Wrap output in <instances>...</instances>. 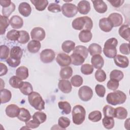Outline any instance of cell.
I'll return each instance as SVG.
<instances>
[{"mask_svg": "<svg viewBox=\"0 0 130 130\" xmlns=\"http://www.w3.org/2000/svg\"><path fill=\"white\" fill-rule=\"evenodd\" d=\"M72 27L76 30H91L93 27L92 19L88 16H83L75 18L72 23Z\"/></svg>", "mask_w": 130, "mask_h": 130, "instance_id": "cell-1", "label": "cell"}, {"mask_svg": "<svg viewBox=\"0 0 130 130\" xmlns=\"http://www.w3.org/2000/svg\"><path fill=\"white\" fill-rule=\"evenodd\" d=\"M126 100V94L121 90H115L109 93L106 97L107 103L111 105L116 106L123 104Z\"/></svg>", "mask_w": 130, "mask_h": 130, "instance_id": "cell-2", "label": "cell"}, {"mask_svg": "<svg viewBox=\"0 0 130 130\" xmlns=\"http://www.w3.org/2000/svg\"><path fill=\"white\" fill-rule=\"evenodd\" d=\"M118 45V41L115 38L108 39L104 44L103 53L108 58H113L117 55L116 47Z\"/></svg>", "mask_w": 130, "mask_h": 130, "instance_id": "cell-3", "label": "cell"}, {"mask_svg": "<svg viewBox=\"0 0 130 130\" xmlns=\"http://www.w3.org/2000/svg\"><path fill=\"white\" fill-rule=\"evenodd\" d=\"M28 101L36 110L41 111L45 109V102L41 95L36 91H32L28 95Z\"/></svg>", "mask_w": 130, "mask_h": 130, "instance_id": "cell-4", "label": "cell"}, {"mask_svg": "<svg viewBox=\"0 0 130 130\" xmlns=\"http://www.w3.org/2000/svg\"><path fill=\"white\" fill-rule=\"evenodd\" d=\"M72 113V120L74 124L80 125L85 120L86 111L83 106L80 105L75 106L73 107Z\"/></svg>", "mask_w": 130, "mask_h": 130, "instance_id": "cell-5", "label": "cell"}, {"mask_svg": "<svg viewBox=\"0 0 130 130\" xmlns=\"http://www.w3.org/2000/svg\"><path fill=\"white\" fill-rule=\"evenodd\" d=\"M61 10L63 15L68 18H72L74 17L78 13L77 6L72 3H65L61 8Z\"/></svg>", "mask_w": 130, "mask_h": 130, "instance_id": "cell-6", "label": "cell"}, {"mask_svg": "<svg viewBox=\"0 0 130 130\" xmlns=\"http://www.w3.org/2000/svg\"><path fill=\"white\" fill-rule=\"evenodd\" d=\"M78 95L80 100L84 102L89 101L92 97L93 91L88 86H81L78 90Z\"/></svg>", "mask_w": 130, "mask_h": 130, "instance_id": "cell-7", "label": "cell"}, {"mask_svg": "<svg viewBox=\"0 0 130 130\" xmlns=\"http://www.w3.org/2000/svg\"><path fill=\"white\" fill-rule=\"evenodd\" d=\"M55 57L54 51L50 49H45L42 50L40 54L41 60L45 63L51 62L54 59Z\"/></svg>", "mask_w": 130, "mask_h": 130, "instance_id": "cell-8", "label": "cell"}, {"mask_svg": "<svg viewBox=\"0 0 130 130\" xmlns=\"http://www.w3.org/2000/svg\"><path fill=\"white\" fill-rule=\"evenodd\" d=\"M30 36L32 40L41 41L43 40L46 36L44 29L40 27H36L32 28L30 32Z\"/></svg>", "mask_w": 130, "mask_h": 130, "instance_id": "cell-9", "label": "cell"}, {"mask_svg": "<svg viewBox=\"0 0 130 130\" xmlns=\"http://www.w3.org/2000/svg\"><path fill=\"white\" fill-rule=\"evenodd\" d=\"M56 61L60 67H67L71 63V57L63 53H59L57 55Z\"/></svg>", "mask_w": 130, "mask_h": 130, "instance_id": "cell-10", "label": "cell"}, {"mask_svg": "<svg viewBox=\"0 0 130 130\" xmlns=\"http://www.w3.org/2000/svg\"><path fill=\"white\" fill-rule=\"evenodd\" d=\"M108 19L110 21L113 27H117L121 25L123 22L122 15L118 13H113L110 14Z\"/></svg>", "mask_w": 130, "mask_h": 130, "instance_id": "cell-11", "label": "cell"}, {"mask_svg": "<svg viewBox=\"0 0 130 130\" xmlns=\"http://www.w3.org/2000/svg\"><path fill=\"white\" fill-rule=\"evenodd\" d=\"M113 58L114 63L117 66L121 68H126L128 66L129 60L127 57L118 54Z\"/></svg>", "mask_w": 130, "mask_h": 130, "instance_id": "cell-12", "label": "cell"}, {"mask_svg": "<svg viewBox=\"0 0 130 130\" xmlns=\"http://www.w3.org/2000/svg\"><path fill=\"white\" fill-rule=\"evenodd\" d=\"M58 87L61 92L64 93H70L72 89L71 82L69 80L66 79L60 80L59 81Z\"/></svg>", "mask_w": 130, "mask_h": 130, "instance_id": "cell-13", "label": "cell"}, {"mask_svg": "<svg viewBox=\"0 0 130 130\" xmlns=\"http://www.w3.org/2000/svg\"><path fill=\"white\" fill-rule=\"evenodd\" d=\"M90 8V4L87 1H81L78 4V11H79V12L81 14H87L89 12Z\"/></svg>", "mask_w": 130, "mask_h": 130, "instance_id": "cell-14", "label": "cell"}, {"mask_svg": "<svg viewBox=\"0 0 130 130\" xmlns=\"http://www.w3.org/2000/svg\"><path fill=\"white\" fill-rule=\"evenodd\" d=\"M20 108L15 104H10L8 105L5 110L6 115L10 117L14 118L17 117Z\"/></svg>", "mask_w": 130, "mask_h": 130, "instance_id": "cell-15", "label": "cell"}, {"mask_svg": "<svg viewBox=\"0 0 130 130\" xmlns=\"http://www.w3.org/2000/svg\"><path fill=\"white\" fill-rule=\"evenodd\" d=\"M95 10L99 13H105L108 9L107 5L102 0L91 1Z\"/></svg>", "mask_w": 130, "mask_h": 130, "instance_id": "cell-16", "label": "cell"}, {"mask_svg": "<svg viewBox=\"0 0 130 130\" xmlns=\"http://www.w3.org/2000/svg\"><path fill=\"white\" fill-rule=\"evenodd\" d=\"M18 11L21 15L27 17L31 14V8L29 4L26 2H22L18 6Z\"/></svg>", "mask_w": 130, "mask_h": 130, "instance_id": "cell-17", "label": "cell"}, {"mask_svg": "<svg viewBox=\"0 0 130 130\" xmlns=\"http://www.w3.org/2000/svg\"><path fill=\"white\" fill-rule=\"evenodd\" d=\"M10 24L14 29H19L23 26V20L18 15H13L10 19Z\"/></svg>", "mask_w": 130, "mask_h": 130, "instance_id": "cell-18", "label": "cell"}, {"mask_svg": "<svg viewBox=\"0 0 130 130\" xmlns=\"http://www.w3.org/2000/svg\"><path fill=\"white\" fill-rule=\"evenodd\" d=\"M99 27L102 31L106 32H110L113 27L108 18H103L100 20Z\"/></svg>", "mask_w": 130, "mask_h": 130, "instance_id": "cell-19", "label": "cell"}, {"mask_svg": "<svg viewBox=\"0 0 130 130\" xmlns=\"http://www.w3.org/2000/svg\"><path fill=\"white\" fill-rule=\"evenodd\" d=\"M91 62L93 67L97 69H101L104 64V60L100 54L92 56L91 59Z\"/></svg>", "mask_w": 130, "mask_h": 130, "instance_id": "cell-20", "label": "cell"}, {"mask_svg": "<svg viewBox=\"0 0 130 130\" xmlns=\"http://www.w3.org/2000/svg\"><path fill=\"white\" fill-rule=\"evenodd\" d=\"M41 47V44L40 41L32 40L27 44V48L28 51L31 53H36L38 52Z\"/></svg>", "mask_w": 130, "mask_h": 130, "instance_id": "cell-21", "label": "cell"}, {"mask_svg": "<svg viewBox=\"0 0 130 130\" xmlns=\"http://www.w3.org/2000/svg\"><path fill=\"white\" fill-rule=\"evenodd\" d=\"M119 35L123 39L129 41L130 38V30H129V26L128 24H123L122 25L118 30Z\"/></svg>", "mask_w": 130, "mask_h": 130, "instance_id": "cell-22", "label": "cell"}, {"mask_svg": "<svg viewBox=\"0 0 130 130\" xmlns=\"http://www.w3.org/2000/svg\"><path fill=\"white\" fill-rule=\"evenodd\" d=\"M10 55V57L12 58L20 60L23 55V51L20 47L14 46L11 49Z\"/></svg>", "mask_w": 130, "mask_h": 130, "instance_id": "cell-23", "label": "cell"}, {"mask_svg": "<svg viewBox=\"0 0 130 130\" xmlns=\"http://www.w3.org/2000/svg\"><path fill=\"white\" fill-rule=\"evenodd\" d=\"M17 118L20 121L26 122L30 120L31 118V115L27 109L24 108H20Z\"/></svg>", "mask_w": 130, "mask_h": 130, "instance_id": "cell-24", "label": "cell"}, {"mask_svg": "<svg viewBox=\"0 0 130 130\" xmlns=\"http://www.w3.org/2000/svg\"><path fill=\"white\" fill-rule=\"evenodd\" d=\"M92 34L90 30H82L79 34V39L83 43H87L91 41Z\"/></svg>", "mask_w": 130, "mask_h": 130, "instance_id": "cell-25", "label": "cell"}, {"mask_svg": "<svg viewBox=\"0 0 130 130\" xmlns=\"http://www.w3.org/2000/svg\"><path fill=\"white\" fill-rule=\"evenodd\" d=\"M70 57L71 58V63L74 66L82 64L85 59L82 55L77 53H73Z\"/></svg>", "mask_w": 130, "mask_h": 130, "instance_id": "cell-26", "label": "cell"}, {"mask_svg": "<svg viewBox=\"0 0 130 130\" xmlns=\"http://www.w3.org/2000/svg\"><path fill=\"white\" fill-rule=\"evenodd\" d=\"M16 76L21 80L26 79L29 76L28 70L24 66H21L16 70Z\"/></svg>", "mask_w": 130, "mask_h": 130, "instance_id": "cell-27", "label": "cell"}, {"mask_svg": "<svg viewBox=\"0 0 130 130\" xmlns=\"http://www.w3.org/2000/svg\"><path fill=\"white\" fill-rule=\"evenodd\" d=\"M30 2L34 5L36 10L39 11L44 10L48 4L47 0H31Z\"/></svg>", "mask_w": 130, "mask_h": 130, "instance_id": "cell-28", "label": "cell"}, {"mask_svg": "<svg viewBox=\"0 0 130 130\" xmlns=\"http://www.w3.org/2000/svg\"><path fill=\"white\" fill-rule=\"evenodd\" d=\"M46 119V114L41 111L36 112L32 115V120L39 124L44 123Z\"/></svg>", "mask_w": 130, "mask_h": 130, "instance_id": "cell-29", "label": "cell"}, {"mask_svg": "<svg viewBox=\"0 0 130 130\" xmlns=\"http://www.w3.org/2000/svg\"><path fill=\"white\" fill-rule=\"evenodd\" d=\"M88 51L90 55L93 56L97 54H101L102 52V48L98 44L92 43L89 46Z\"/></svg>", "mask_w": 130, "mask_h": 130, "instance_id": "cell-30", "label": "cell"}, {"mask_svg": "<svg viewBox=\"0 0 130 130\" xmlns=\"http://www.w3.org/2000/svg\"><path fill=\"white\" fill-rule=\"evenodd\" d=\"M0 96L1 104H5L8 103L11 99V92L7 89H1Z\"/></svg>", "mask_w": 130, "mask_h": 130, "instance_id": "cell-31", "label": "cell"}, {"mask_svg": "<svg viewBox=\"0 0 130 130\" xmlns=\"http://www.w3.org/2000/svg\"><path fill=\"white\" fill-rule=\"evenodd\" d=\"M127 116V111L125 108L118 107L115 109L114 117L119 119H124Z\"/></svg>", "mask_w": 130, "mask_h": 130, "instance_id": "cell-32", "label": "cell"}, {"mask_svg": "<svg viewBox=\"0 0 130 130\" xmlns=\"http://www.w3.org/2000/svg\"><path fill=\"white\" fill-rule=\"evenodd\" d=\"M10 20L8 17L5 16L0 15V28L1 35H4L6 30V29L9 25Z\"/></svg>", "mask_w": 130, "mask_h": 130, "instance_id": "cell-33", "label": "cell"}, {"mask_svg": "<svg viewBox=\"0 0 130 130\" xmlns=\"http://www.w3.org/2000/svg\"><path fill=\"white\" fill-rule=\"evenodd\" d=\"M75 47V43L71 40L64 41L61 45V49L66 53H69L73 50Z\"/></svg>", "mask_w": 130, "mask_h": 130, "instance_id": "cell-34", "label": "cell"}, {"mask_svg": "<svg viewBox=\"0 0 130 130\" xmlns=\"http://www.w3.org/2000/svg\"><path fill=\"white\" fill-rule=\"evenodd\" d=\"M73 74V70L71 67H65L62 68L59 72V75L62 79H68Z\"/></svg>", "mask_w": 130, "mask_h": 130, "instance_id": "cell-35", "label": "cell"}, {"mask_svg": "<svg viewBox=\"0 0 130 130\" xmlns=\"http://www.w3.org/2000/svg\"><path fill=\"white\" fill-rule=\"evenodd\" d=\"M59 108L61 110L63 114H69L71 111V106L67 101H60L58 103Z\"/></svg>", "mask_w": 130, "mask_h": 130, "instance_id": "cell-36", "label": "cell"}, {"mask_svg": "<svg viewBox=\"0 0 130 130\" xmlns=\"http://www.w3.org/2000/svg\"><path fill=\"white\" fill-rule=\"evenodd\" d=\"M22 80L17 76H13L10 78L9 83L11 87L15 88H20L23 82Z\"/></svg>", "mask_w": 130, "mask_h": 130, "instance_id": "cell-37", "label": "cell"}, {"mask_svg": "<svg viewBox=\"0 0 130 130\" xmlns=\"http://www.w3.org/2000/svg\"><path fill=\"white\" fill-rule=\"evenodd\" d=\"M22 93L25 95H28L33 91V88L31 84L28 82H23L22 86L19 88Z\"/></svg>", "mask_w": 130, "mask_h": 130, "instance_id": "cell-38", "label": "cell"}, {"mask_svg": "<svg viewBox=\"0 0 130 130\" xmlns=\"http://www.w3.org/2000/svg\"><path fill=\"white\" fill-rule=\"evenodd\" d=\"M102 123L105 128L106 129H112L115 124L114 120L113 117L104 116L102 119Z\"/></svg>", "mask_w": 130, "mask_h": 130, "instance_id": "cell-39", "label": "cell"}, {"mask_svg": "<svg viewBox=\"0 0 130 130\" xmlns=\"http://www.w3.org/2000/svg\"><path fill=\"white\" fill-rule=\"evenodd\" d=\"M73 53H77L82 55L85 59H86L88 55V49L84 46L79 45L75 47L73 50Z\"/></svg>", "mask_w": 130, "mask_h": 130, "instance_id": "cell-40", "label": "cell"}, {"mask_svg": "<svg viewBox=\"0 0 130 130\" xmlns=\"http://www.w3.org/2000/svg\"><path fill=\"white\" fill-rule=\"evenodd\" d=\"M102 113L100 111H93L88 115V119L92 122H98L102 119Z\"/></svg>", "mask_w": 130, "mask_h": 130, "instance_id": "cell-41", "label": "cell"}, {"mask_svg": "<svg viewBox=\"0 0 130 130\" xmlns=\"http://www.w3.org/2000/svg\"><path fill=\"white\" fill-rule=\"evenodd\" d=\"M20 35L17 40L18 42L20 44H26L28 42L30 39L29 35L28 33L25 30H19Z\"/></svg>", "mask_w": 130, "mask_h": 130, "instance_id": "cell-42", "label": "cell"}, {"mask_svg": "<svg viewBox=\"0 0 130 130\" xmlns=\"http://www.w3.org/2000/svg\"><path fill=\"white\" fill-rule=\"evenodd\" d=\"M123 77L124 75L123 72L118 70H114L112 71L110 74V78L111 79L116 80L118 81L121 80Z\"/></svg>", "mask_w": 130, "mask_h": 130, "instance_id": "cell-43", "label": "cell"}, {"mask_svg": "<svg viewBox=\"0 0 130 130\" xmlns=\"http://www.w3.org/2000/svg\"><path fill=\"white\" fill-rule=\"evenodd\" d=\"M20 35L19 30L16 29H12L9 31L6 35L7 38L11 41H17Z\"/></svg>", "mask_w": 130, "mask_h": 130, "instance_id": "cell-44", "label": "cell"}, {"mask_svg": "<svg viewBox=\"0 0 130 130\" xmlns=\"http://www.w3.org/2000/svg\"><path fill=\"white\" fill-rule=\"evenodd\" d=\"M70 120L66 117L61 116L59 117L58 120V126L62 129H64L67 128L70 125Z\"/></svg>", "mask_w": 130, "mask_h": 130, "instance_id": "cell-45", "label": "cell"}, {"mask_svg": "<svg viewBox=\"0 0 130 130\" xmlns=\"http://www.w3.org/2000/svg\"><path fill=\"white\" fill-rule=\"evenodd\" d=\"M9 48L6 45H1L0 47V58L1 60H7L9 54Z\"/></svg>", "mask_w": 130, "mask_h": 130, "instance_id": "cell-46", "label": "cell"}, {"mask_svg": "<svg viewBox=\"0 0 130 130\" xmlns=\"http://www.w3.org/2000/svg\"><path fill=\"white\" fill-rule=\"evenodd\" d=\"M83 82V80L82 77L79 75H76L73 76L71 79V83L74 87H79L80 86Z\"/></svg>", "mask_w": 130, "mask_h": 130, "instance_id": "cell-47", "label": "cell"}, {"mask_svg": "<svg viewBox=\"0 0 130 130\" xmlns=\"http://www.w3.org/2000/svg\"><path fill=\"white\" fill-rule=\"evenodd\" d=\"M93 67L92 65L88 64V63H85L83 65H82L81 67V72L86 75H88L91 74L93 72Z\"/></svg>", "mask_w": 130, "mask_h": 130, "instance_id": "cell-48", "label": "cell"}, {"mask_svg": "<svg viewBox=\"0 0 130 130\" xmlns=\"http://www.w3.org/2000/svg\"><path fill=\"white\" fill-rule=\"evenodd\" d=\"M103 112L104 116L114 117L115 108L109 105L105 106L103 109Z\"/></svg>", "mask_w": 130, "mask_h": 130, "instance_id": "cell-49", "label": "cell"}, {"mask_svg": "<svg viewBox=\"0 0 130 130\" xmlns=\"http://www.w3.org/2000/svg\"><path fill=\"white\" fill-rule=\"evenodd\" d=\"M94 77L95 79L100 82H104L106 79V74L105 71L101 69H99L96 71L94 75Z\"/></svg>", "mask_w": 130, "mask_h": 130, "instance_id": "cell-50", "label": "cell"}, {"mask_svg": "<svg viewBox=\"0 0 130 130\" xmlns=\"http://www.w3.org/2000/svg\"><path fill=\"white\" fill-rule=\"evenodd\" d=\"M15 10V5L12 2L11 5L7 8H3L2 9V14L3 16L9 17V16L11 14V13L14 12Z\"/></svg>", "mask_w": 130, "mask_h": 130, "instance_id": "cell-51", "label": "cell"}, {"mask_svg": "<svg viewBox=\"0 0 130 130\" xmlns=\"http://www.w3.org/2000/svg\"><path fill=\"white\" fill-rule=\"evenodd\" d=\"M119 85V81L114 79H110L108 81L107 84V86L109 89L115 91L118 88Z\"/></svg>", "mask_w": 130, "mask_h": 130, "instance_id": "cell-52", "label": "cell"}, {"mask_svg": "<svg viewBox=\"0 0 130 130\" xmlns=\"http://www.w3.org/2000/svg\"><path fill=\"white\" fill-rule=\"evenodd\" d=\"M95 91L96 94L101 98H103L105 96L106 93L105 87L101 84H97L95 87Z\"/></svg>", "mask_w": 130, "mask_h": 130, "instance_id": "cell-53", "label": "cell"}, {"mask_svg": "<svg viewBox=\"0 0 130 130\" xmlns=\"http://www.w3.org/2000/svg\"><path fill=\"white\" fill-rule=\"evenodd\" d=\"M48 10L52 13H58L61 11V7L58 4L52 3L49 5Z\"/></svg>", "mask_w": 130, "mask_h": 130, "instance_id": "cell-54", "label": "cell"}, {"mask_svg": "<svg viewBox=\"0 0 130 130\" xmlns=\"http://www.w3.org/2000/svg\"><path fill=\"white\" fill-rule=\"evenodd\" d=\"M6 62L10 67L12 68H16L20 64L21 61L20 60H16L9 57L6 60Z\"/></svg>", "mask_w": 130, "mask_h": 130, "instance_id": "cell-55", "label": "cell"}, {"mask_svg": "<svg viewBox=\"0 0 130 130\" xmlns=\"http://www.w3.org/2000/svg\"><path fill=\"white\" fill-rule=\"evenodd\" d=\"M119 50L122 54L125 55H128L129 54V44L128 43H122L119 47Z\"/></svg>", "mask_w": 130, "mask_h": 130, "instance_id": "cell-56", "label": "cell"}, {"mask_svg": "<svg viewBox=\"0 0 130 130\" xmlns=\"http://www.w3.org/2000/svg\"><path fill=\"white\" fill-rule=\"evenodd\" d=\"M108 2H109L112 6L115 8H118L122 6V5L124 2V1L121 0H107Z\"/></svg>", "mask_w": 130, "mask_h": 130, "instance_id": "cell-57", "label": "cell"}, {"mask_svg": "<svg viewBox=\"0 0 130 130\" xmlns=\"http://www.w3.org/2000/svg\"><path fill=\"white\" fill-rule=\"evenodd\" d=\"M25 125L27 126L28 128L30 129H34V128H36L39 127L40 125L39 124L37 123L36 122H35L34 120H31L30 121H28L25 122Z\"/></svg>", "mask_w": 130, "mask_h": 130, "instance_id": "cell-58", "label": "cell"}, {"mask_svg": "<svg viewBox=\"0 0 130 130\" xmlns=\"http://www.w3.org/2000/svg\"><path fill=\"white\" fill-rule=\"evenodd\" d=\"M0 69H1L0 76L5 75L7 73V72H8L7 67L2 62L0 63Z\"/></svg>", "mask_w": 130, "mask_h": 130, "instance_id": "cell-59", "label": "cell"}, {"mask_svg": "<svg viewBox=\"0 0 130 130\" xmlns=\"http://www.w3.org/2000/svg\"><path fill=\"white\" fill-rule=\"evenodd\" d=\"M12 3V2L10 0H1L0 4L3 8H7L9 7Z\"/></svg>", "mask_w": 130, "mask_h": 130, "instance_id": "cell-60", "label": "cell"}, {"mask_svg": "<svg viewBox=\"0 0 130 130\" xmlns=\"http://www.w3.org/2000/svg\"><path fill=\"white\" fill-rule=\"evenodd\" d=\"M129 119L128 118L127 120H125V122H124V126H125V128H126L127 129H129Z\"/></svg>", "mask_w": 130, "mask_h": 130, "instance_id": "cell-61", "label": "cell"}]
</instances>
